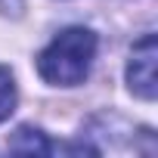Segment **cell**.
Here are the masks:
<instances>
[{"label":"cell","instance_id":"cell-1","mask_svg":"<svg viewBox=\"0 0 158 158\" xmlns=\"http://www.w3.org/2000/svg\"><path fill=\"white\" fill-rule=\"evenodd\" d=\"M96 59V34L90 28H65L37 56V74L53 87H77L87 81Z\"/></svg>","mask_w":158,"mask_h":158},{"label":"cell","instance_id":"cell-2","mask_svg":"<svg viewBox=\"0 0 158 158\" xmlns=\"http://www.w3.org/2000/svg\"><path fill=\"white\" fill-rule=\"evenodd\" d=\"M155 65H158V40H155V34H146V37H139L133 44L130 62H127V84L146 102H152L155 93H158Z\"/></svg>","mask_w":158,"mask_h":158},{"label":"cell","instance_id":"cell-3","mask_svg":"<svg viewBox=\"0 0 158 158\" xmlns=\"http://www.w3.org/2000/svg\"><path fill=\"white\" fill-rule=\"evenodd\" d=\"M6 149H10V152H19V155H50V152H53L47 133L37 130V127H28V124L19 127V130L10 136Z\"/></svg>","mask_w":158,"mask_h":158},{"label":"cell","instance_id":"cell-4","mask_svg":"<svg viewBox=\"0 0 158 158\" xmlns=\"http://www.w3.org/2000/svg\"><path fill=\"white\" fill-rule=\"evenodd\" d=\"M16 109V81L6 65H0V121H6Z\"/></svg>","mask_w":158,"mask_h":158}]
</instances>
